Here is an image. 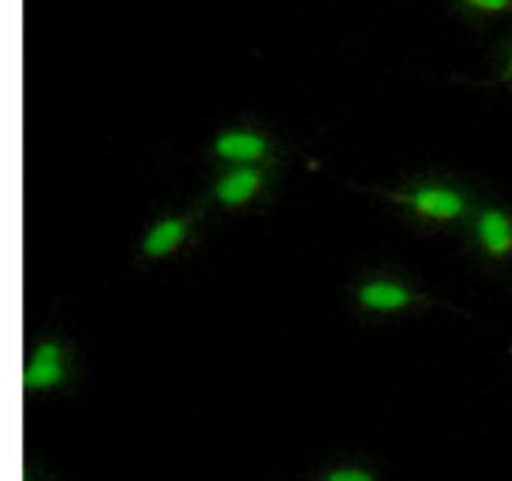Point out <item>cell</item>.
Wrapping results in <instances>:
<instances>
[{
    "mask_svg": "<svg viewBox=\"0 0 512 481\" xmlns=\"http://www.w3.org/2000/svg\"><path fill=\"white\" fill-rule=\"evenodd\" d=\"M395 199L412 207V213L431 221H457L468 210L465 196L451 185H420L409 193H395Z\"/></svg>",
    "mask_w": 512,
    "mask_h": 481,
    "instance_id": "obj_1",
    "label": "cell"
},
{
    "mask_svg": "<svg viewBox=\"0 0 512 481\" xmlns=\"http://www.w3.org/2000/svg\"><path fill=\"white\" fill-rule=\"evenodd\" d=\"M328 481H373V476H367L364 470H336Z\"/></svg>",
    "mask_w": 512,
    "mask_h": 481,
    "instance_id": "obj_9",
    "label": "cell"
},
{
    "mask_svg": "<svg viewBox=\"0 0 512 481\" xmlns=\"http://www.w3.org/2000/svg\"><path fill=\"white\" fill-rule=\"evenodd\" d=\"M359 303L370 311H401L412 303V291L395 280H367L359 289Z\"/></svg>",
    "mask_w": 512,
    "mask_h": 481,
    "instance_id": "obj_6",
    "label": "cell"
},
{
    "mask_svg": "<svg viewBox=\"0 0 512 481\" xmlns=\"http://www.w3.org/2000/svg\"><path fill=\"white\" fill-rule=\"evenodd\" d=\"M476 244L493 261H504L512 255V216L501 207H485L473 221Z\"/></svg>",
    "mask_w": 512,
    "mask_h": 481,
    "instance_id": "obj_2",
    "label": "cell"
},
{
    "mask_svg": "<svg viewBox=\"0 0 512 481\" xmlns=\"http://www.w3.org/2000/svg\"><path fill=\"white\" fill-rule=\"evenodd\" d=\"M62 378V353L56 344H42L26 367V389H48Z\"/></svg>",
    "mask_w": 512,
    "mask_h": 481,
    "instance_id": "obj_7",
    "label": "cell"
},
{
    "mask_svg": "<svg viewBox=\"0 0 512 481\" xmlns=\"http://www.w3.org/2000/svg\"><path fill=\"white\" fill-rule=\"evenodd\" d=\"M263 185V174L255 168V165H236L224 174L216 188H213V196L216 202H222L224 207H241L252 202Z\"/></svg>",
    "mask_w": 512,
    "mask_h": 481,
    "instance_id": "obj_4",
    "label": "cell"
},
{
    "mask_svg": "<svg viewBox=\"0 0 512 481\" xmlns=\"http://www.w3.org/2000/svg\"><path fill=\"white\" fill-rule=\"evenodd\" d=\"M188 230H191V221L185 216L160 219L143 238V255L146 258H166L171 252H177L185 244Z\"/></svg>",
    "mask_w": 512,
    "mask_h": 481,
    "instance_id": "obj_5",
    "label": "cell"
},
{
    "mask_svg": "<svg viewBox=\"0 0 512 481\" xmlns=\"http://www.w3.org/2000/svg\"><path fill=\"white\" fill-rule=\"evenodd\" d=\"M213 152L233 165H255L269 154V143L255 129H227L213 140Z\"/></svg>",
    "mask_w": 512,
    "mask_h": 481,
    "instance_id": "obj_3",
    "label": "cell"
},
{
    "mask_svg": "<svg viewBox=\"0 0 512 481\" xmlns=\"http://www.w3.org/2000/svg\"><path fill=\"white\" fill-rule=\"evenodd\" d=\"M501 79H504V82H512V48L507 51V56H504V70H501Z\"/></svg>",
    "mask_w": 512,
    "mask_h": 481,
    "instance_id": "obj_10",
    "label": "cell"
},
{
    "mask_svg": "<svg viewBox=\"0 0 512 481\" xmlns=\"http://www.w3.org/2000/svg\"><path fill=\"white\" fill-rule=\"evenodd\" d=\"M465 12L476 17H493V14L512 12V0H459Z\"/></svg>",
    "mask_w": 512,
    "mask_h": 481,
    "instance_id": "obj_8",
    "label": "cell"
}]
</instances>
